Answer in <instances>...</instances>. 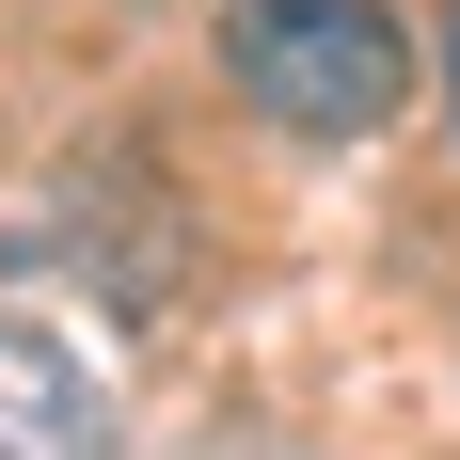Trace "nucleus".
I'll return each mask as SVG.
<instances>
[{"label": "nucleus", "instance_id": "f257e3e1", "mask_svg": "<svg viewBox=\"0 0 460 460\" xmlns=\"http://www.w3.org/2000/svg\"><path fill=\"white\" fill-rule=\"evenodd\" d=\"M223 80L302 143H366L413 111V32L381 0H238L223 16Z\"/></svg>", "mask_w": 460, "mask_h": 460}, {"label": "nucleus", "instance_id": "f03ea898", "mask_svg": "<svg viewBox=\"0 0 460 460\" xmlns=\"http://www.w3.org/2000/svg\"><path fill=\"white\" fill-rule=\"evenodd\" d=\"M0 460H128L95 366H80L48 318H16V302H0Z\"/></svg>", "mask_w": 460, "mask_h": 460}, {"label": "nucleus", "instance_id": "7ed1b4c3", "mask_svg": "<svg viewBox=\"0 0 460 460\" xmlns=\"http://www.w3.org/2000/svg\"><path fill=\"white\" fill-rule=\"evenodd\" d=\"M445 111H460V16H445Z\"/></svg>", "mask_w": 460, "mask_h": 460}]
</instances>
